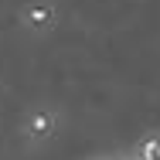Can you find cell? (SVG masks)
Returning a JSON list of instances; mask_svg holds the SVG:
<instances>
[{"mask_svg": "<svg viewBox=\"0 0 160 160\" xmlns=\"http://www.w3.org/2000/svg\"><path fill=\"white\" fill-rule=\"evenodd\" d=\"M129 160H160V129L140 136L136 147H133V153H129Z\"/></svg>", "mask_w": 160, "mask_h": 160, "instance_id": "obj_2", "label": "cell"}, {"mask_svg": "<svg viewBox=\"0 0 160 160\" xmlns=\"http://www.w3.org/2000/svg\"><path fill=\"white\" fill-rule=\"evenodd\" d=\"M21 24L31 28V31H51V28H55V7L44 3V0L28 3V7L21 10Z\"/></svg>", "mask_w": 160, "mask_h": 160, "instance_id": "obj_1", "label": "cell"}, {"mask_svg": "<svg viewBox=\"0 0 160 160\" xmlns=\"http://www.w3.org/2000/svg\"><path fill=\"white\" fill-rule=\"evenodd\" d=\"M112 160H129V157H112Z\"/></svg>", "mask_w": 160, "mask_h": 160, "instance_id": "obj_3", "label": "cell"}]
</instances>
